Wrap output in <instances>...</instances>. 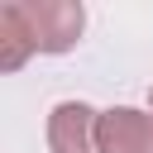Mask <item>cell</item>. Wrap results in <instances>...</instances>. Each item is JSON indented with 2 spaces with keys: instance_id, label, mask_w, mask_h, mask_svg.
Listing matches in <instances>:
<instances>
[{
  "instance_id": "1",
  "label": "cell",
  "mask_w": 153,
  "mask_h": 153,
  "mask_svg": "<svg viewBox=\"0 0 153 153\" xmlns=\"http://www.w3.org/2000/svg\"><path fill=\"white\" fill-rule=\"evenodd\" d=\"M29 38H33V53H67L86 24V10L76 0H14Z\"/></svg>"
},
{
  "instance_id": "2",
  "label": "cell",
  "mask_w": 153,
  "mask_h": 153,
  "mask_svg": "<svg viewBox=\"0 0 153 153\" xmlns=\"http://www.w3.org/2000/svg\"><path fill=\"white\" fill-rule=\"evenodd\" d=\"M96 124H100V115H96L91 105L62 100V105L48 115V148H53V153H100Z\"/></svg>"
},
{
  "instance_id": "3",
  "label": "cell",
  "mask_w": 153,
  "mask_h": 153,
  "mask_svg": "<svg viewBox=\"0 0 153 153\" xmlns=\"http://www.w3.org/2000/svg\"><path fill=\"white\" fill-rule=\"evenodd\" d=\"M96 143L100 153H153V115L143 110H105L96 124Z\"/></svg>"
},
{
  "instance_id": "4",
  "label": "cell",
  "mask_w": 153,
  "mask_h": 153,
  "mask_svg": "<svg viewBox=\"0 0 153 153\" xmlns=\"http://www.w3.org/2000/svg\"><path fill=\"white\" fill-rule=\"evenodd\" d=\"M29 53H33V38H29V29H24L14 0H5V5H0V67L14 72Z\"/></svg>"
},
{
  "instance_id": "5",
  "label": "cell",
  "mask_w": 153,
  "mask_h": 153,
  "mask_svg": "<svg viewBox=\"0 0 153 153\" xmlns=\"http://www.w3.org/2000/svg\"><path fill=\"white\" fill-rule=\"evenodd\" d=\"M148 105H153V91H148Z\"/></svg>"
}]
</instances>
